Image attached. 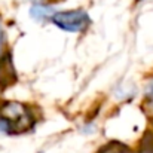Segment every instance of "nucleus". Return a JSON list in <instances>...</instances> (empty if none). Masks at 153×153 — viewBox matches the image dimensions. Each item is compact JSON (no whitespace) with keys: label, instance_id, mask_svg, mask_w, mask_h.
<instances>
[{"label":"nucleus","instance_id":"7","mask_svg":"<svg viewBox=\"0 0 153 153\" xmlns=\"http://www.w3.org/2000/svg\"><path fill=\"white\" fill-rule=\"evenodd\" d=\"M116 153H128V152H117V150H116Z\"/></svg>","mask_w":153,"mask_h":153},{"label":"nucleus","instance_id":"6","mask_svg":"<svg viewBox=\"0 0 153 153\" xmlns=\"http://www.w3.org/2000/svg\"><path fill=\"white\" fill-rule=\"evenodd\" d=\"M31 1H33V3H42L43 0H31Z\"/></svg>","mask_w":153,"mask_h":153},{"label":"nucleus","instance_id":"3","mask_svg":"<svg viewBox=\"0 0 153 153\" xmlns=\"http://www.w3.org/2000/svg\"><path fill=\"white\" fill-rule=\"evenodd\" d=\"M143 150L146 153H153V134H149V137L146 135L143 140Z\"/></svg>","mask_w":153,"mask_h":153},{"label":"nucleus","instance_id":"1","mask_svg":"<svg viewBox=\"0 0 153 153\" xmlns=\"http://www.w3.org/2000/svg\"><path fill=\"white\" fill-rule=\"evenodd\" d=\"M51 21L58 28L68 33H80L91 24V18L83 9L55 12L52 15Z\"/></svg>","mask_w":153,"mask_h":153},{"label":"nucleus","instance_id":"4","mask_svg":"<svg viewBox=\"0 0 153 153\" xmlns=\"http://www.w3.org/2000/svg\"><path fill=\"white\" fill-rule=\"evenodd\" d=\"M146 95H147V98H149L150 102L153 104V79L149 82V85H147V88H146Z\"/></svg>","mask_w":153,"mask_h":153},{"label":"nucleus","instance_id":"5","mask_svg":"<svg viewBox=\"0 0 153 153\" xmlns=\"http://www.w3.org/2000/svg\"><path fill=\"white\" fill-rule=\"evenodd\" d=\"M3 42H4V37H3V27H1V21H0V56L3 52Z\"/></svg>","mask_w":153,"mask_h":153},{"label":"nucleus","instance_id":"2","mask_svg":"<svg viewBox=\"0 0 153 153\" xmlns=\"http://www.w3.org/2000/svg\"><path fill=\"white\" fill-rule=\"evenodd\" d=\"M56 10L53 9L51 4H43V3H33V6L30 7V16L36 21H45V19H51L52 15Z\"/></svg>","mask_w":153,"mask_h":153}]
</instances>
